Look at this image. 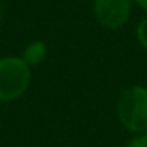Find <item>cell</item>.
Returning <instances> with one entry per match:
<instances>
[{
    "mask_svg": "<svg viewBox=\"0 0 147 147\" xmlns=\"http://www.w3.org/2000/svg\"><path fill=\"white\" fill-rule=\"evenodd\" d=\"M116 113L119 123L128 131H147V88L142 85L128 87L118 99Z\"/></svg>",
    "mask_w": 147,
    "mask_h": 147,
    "instance_id": "obj_1",
    "label": "cell"
},
{
    "mask_svg": "<svg viewBox=\"0 0 147 147\" xmlns=\"http://www.w3.org/2000/svg\"><path fill=\"white\" fill-rule=\"evenodd\" d=\"M30 67L23 57L0 59V102H12L28 90L31 82Z\"/></svg>",
    "mask_w": 147,
    "mask_h": 147,
    "instance_id": "obj_2",
    "label": "cell"
},
{
    "mask_svg": "<svg viewBox=\"0 0 147 147\" xmlns=\"http://www.w3.org/2000/svg\"><path fill=\"white\" fill-rule=\"evenodd\" d=\"M131 12V0H94V14L107 30L121 28Z\"/></svg>",
    "mask_w": 147,
    "mask_h": 147,
    "instance_id": "obj_3",
    "label": "cell"
},
{
    "mask_svg": "<svg viewBox=\"0 0 147 147\" xmlns=\"http://www.w3.org/2000/svg\"><path fill=\"white\" fill-rule=\"evenodd\" d=\"M47 57V45L42 40H35L31 43L26 45L24 52H23V59L30 64V66H38L45 61Z\"/></svg>",
    "mask_w": 147,
    "mask_h": 147,
    "instance_id": "obj_4",
    "label": "cell"
},
{
    "mask_svg": "<svg viewBox=\"0 0 147 147\" xmlns=\"http://www.w3.org/2000/svg\"><path fill=\"white\" fill-rule=\"evenodd\" d=\"M135 35H137V40L138 43L147 50V18H144L138 24H137V30H135Z\"/></svg>",
    "mask_w": 147,
    "mask_h": 147,
    "instance_id": "obj_5",
    "label": "cell"
},
{
    "mask_svg": "<svg viewBox=\"0 0 147 147\" xmlns=\"http://www.w3.org/2000/svg\"><path fill=\"white\" fill-rule=\"evenodd\" d=\"M125 147H147V131L137 133V137L130 138Z\"/></svg>",
    "mask_w": 147,
    "mask_h": 147,
    "instance_id": "obj_6",
    "label": "cell"
},
{
    "mask_svg": "<svg viewBox=\"0 0 147 147\" xmlns=\"http://www.w3.org/2000/svg\"><path fill=\"white\" fill-rule=\"evenodd\" d=\"M135 2H137L144 11H147V0H135Z\"/></svg>",
    "mask_w": 147,
    "mask_h": 147,
    "instance_id": "obj_7",
    "label": "cell"
},
{
    "mask_svg": "<svg viewBox=\"0 0 147 147\" xmlns=\"http://www.w3.org/2000/svg\"><path fill=\"white\" fill-rule=\"evenodd\" d=\"M0 14H2V9H0Z\"/></svg>",
    "mask_w": 147,
    "mask_h": 147,
    "instance_id": "obj_8",
    "label": "cell"
}]
</instances>
